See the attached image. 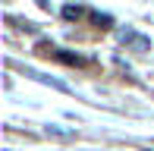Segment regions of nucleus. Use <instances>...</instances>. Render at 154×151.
<instances>
[{
    "label": "nucleus",
    "instance_id": "obj_1",
    "mask_svg": "<svg viewBox=\"0 0 154 151\" xmlns=\"http://www.w3.org/2000/svg\"><path fill=\"white\" fill-rule=\"evenodd\" d=\"M123 44L132 47V51H138V54L151 51V41L145 38V35H138V32H126V35H123Z\"/></svg>",
    "mask_w": 154,
    "mask_h": 151
},
{
    "label": "nucleus",
    "instance_id": "obj_2",
    "mask_svg": "<svg viewBox=\"0 0 154 151\" xmlns=\"http://www.w3.org/2000/svg\"><path fill=\"white\" fill-rule=\"evenodd\" d=\"M25 72H29L32 79L44 82V85H54V88H57V91H66V82H63V79H54V76H44V72H35V69H25Z\"/></svg>",
    "mask_w": 154,
    "mask_h": 151
},
{
    "label": "nucleus",
    "instance_id": "obj_3",
    "mask_svg": "<svg viewBox=\"0 0 154 151\" xmlns=\"http://www.w3.org/2000/svg\"><path fill=\"white\" fill-rule=\"evenodd\" d=\"M57 60H69V63H75V66H79V63H85V60H82L79 54H63V51L57 54Z\"/></svg>",
    "mask_w": 154,
    "mask_h": 151
},
{
    "label": "nucleus",
    "instance_id": "obj_4",
    "mask_svg": "<svg viewBox=\"0 0 154 151\" xmlns=\"http://www.w3.org/2000/svg\"><path fill=\"white\" fill-rule=\"evenodd\" d=\"M79 13H82V6H63V16L66 19H79Z\"/></svg>",
    "mask_w": 154,
    "mask_h": 151
},
{
    "label": "nucleus",
    "instance_id": "obj_5",
    "mask_svg": "<svg viewBox=\"0 0 154 151\" xmlns=\"http://www.w3.org/2000/svg\"><path fill=\"white\" fill-rule=\"evenodd\" d=\"M94 22H97V25H104V29H107V25H113V19H110L107 13H94Z\"/></svg>",
    "mask_w": 154,
    "mask_h": 151
}]
</instances>
